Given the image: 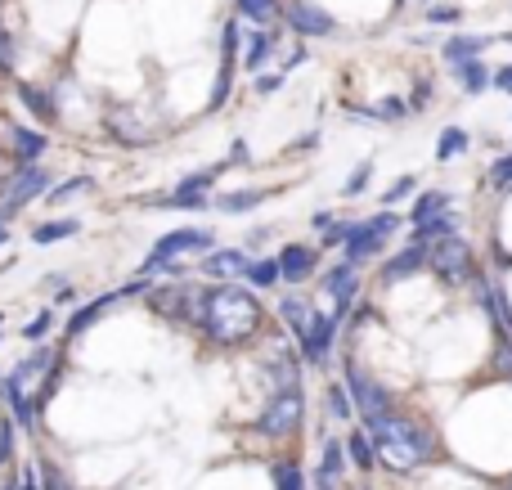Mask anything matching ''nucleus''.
Listing matches in <instances>:
<instances>
[{"mask_svg": "<svg viewBox=\"0 0 512 490\" xmlns=\"http://www.w3.org/2000/svg\"><path fill=\"white\" fill-rule=\"evenodd\" d=\"M364 432H369L373 450H378V464L396 468V473H414V468H423L427 459H432V450H436L432 432H427L423 423H414V419H400L396 410L369 419L364 423Z\"/></svg>", "mask_w": 512, "mask_h": 490, "instance_id": "f257e3e1", "label": "nucleus"}, {"mask_svg": "<svg viewBox=\"0 0 512 490\" xmlns=\"http://www.w3.org/2000/svg\"><path fill=\"white\" fill-rule=\"evenodd\" d=\"M198 320H203V333L212 342H221V347H239L243 338H252L256 324H261V302L248 293V288H212V293L203 297V311H198Z\"/></svg>", "mask_w": 512, "mask_h": 490, "instance_id": "f03ea898", "label": "nucleus"}, {"mask_svg": "<svg viewBox=\"0 0 512 490\" xmlns=\"http://www.w3.org/2000/svg\"><path fill=\"white\" fill-rule=\"evenodd\" d=\"M50 369H54V351L50 347H36L32 356H27L23 365L5 378V383H0V396L14 405V414H18V423H23V428H36V405L27 401V392H32L36 378H45Z\"/></svg>", "mask_w": 512, "mask_h": 490, "instance_id": "7ed1b4c3", "label": "nucleus"}, {"mask_svg": "<svg viewBox=\"0 0 512 490\" xmlns=\"http://www.w3.org/2000/svg\"><path fill=\"white\" fill-rule=\"evenodd\" d=\"M396 230H400V216L396 212H378V216H364V221H351V234H346V243H342L346 261H351V266H360V261L378 257Z\"/></svg>", "mask_w": 512, "mask_h": 490, "instance_id": "20e7f679", "label": "nucleus"}, {"mask_svg": "<svg viewBox=\"0 0 512 490\" xmlns=\"http://www.w3.org/2000/svg\"><path fill=\"white\" fill-rule=\"evenodd\" d=\"M301 419H306V396H301V387H279V392L270 396V405L261 410V419H256V432H261V437H292V432L301 428Z\"/></svg>", "mask_w": 512, "mask_h": 490, "instance_id": "39448f33", "label": "nucleus"}, {"mask_svg": "<svg viewBox=\"0 0 512 490\" xmlns=\"http://www.w3.org/2000/svg\"><path fill=\"white\" fill-rule=\"evenodd\" d=\"M207 248H216V234H212V230H198V225H185V230H171V234H162V239L153 243L149 261H144V275L162 270L167 261L185 257V252H207Z\"/></svg>", "mask_w": 512, "mask_h": 490, "instance_id": "423d86ee", "label": "nucleus"}, {"mask_svg": "<svg viewBox=\"0 0 512 490\" xmlns=\"http://www.w3.org/2000/svg\"><path fill=\"white\" fill-rule=\"evenodd\" d=\"M427 266H432L445 284H463V279L472 275V248L459 239V234L436 239V243H427Z\"/></svg>", "mask_w": 512, "mask_h": 490, "instance_id": "0eeeda50", "label": "nucleus"}, {"mask_svg": "<svg viewBox=\"0 0 512 490\" xmlns=\"http://www.w3.org/2000/svg\"><path fill=\"white\" fill-rule=\"evenodd\" d=\"M346 392H351V401H355V410L364 414V423L369 419H378V414H391V396H387V387L378 383V378H369L355 360H346Z\"/></svg>", "mask_w": 512, "mask_h": 490, "instance_id": "6e6552de", "label": "nucleus"}, {"mask_svg": "<svg viewBox=\"0 0 512 490\" xmlns=\"http://www.w3.org/2000/svg\"><path fill=\"white\" fill-rule=\"evenodd\" d=\"M45 189H50V171H41L32 162V167H18L14 176H5L0 180V194H5V207H23V203H32V198H41Z\"/></svg>", "mask_w": 512, "mask_h": 490, "instance_id": "1a4fd4ad", "label": "nucleus"}, {"mask_svg": "<svg viewBox=\"0 0 512 490\" xmlns=\"http://www.w3.org/2000/svg\"><path fill=\"white\" fill-rule=\"evenodd\" d=\"M283 18H288V27L301 32V36H328L337 27L333 14L319 9V5H310V0H288V5H283Z\"/></svg>", "mask_w": 512, "mask_h": 490, "instance_id": "9d476101", "label": "nucleus"}, {"mask_svg": "<svg viewBox=\"0 0 512 490\" xmlns=\"http://www.w3.org/2000/svg\"><path fill=\"white\" fill-rule=\"evenodd\" d=\"M337 315H315V324H310V333L301 338V356H306V365H324L328 351H333V338H337Z\"/></svg>", "mask_w": 512, "mask_h": 490, "instance_id": "9b49d317", "label": "nucleus"}, {"mask_svg": "<svg viewBox=\"0 0 512 490\" xmlns=\"http://www.w3.org/2000/svg\"><path fill=\"white\" fill-rule=\"evenodd\" d=\"M324 288H328V297L337 302V320H342L346 311H351V302H355V293H360V275H355V266L351 261H342V266H333L328 270V279H324Z\"/></svg>", "mask_w": 512, "mask_h": 490, "instance_id": "f8f14e48", "label": "nucleus"}, {"mask_svg": "<svg viewBox=\"0 0 512 490\" xmlns=\"http://www.w3.org/2000/svg\"><path fill=\"white\" fill-rule=\"evenodd\" d=\"M274 261H279V279H283V284H301V279L315 270L319 257H315V248H306V243H288V248H283Z\"/></svg>", "mask_w": 512, "mask_h": 490, "instance_id": "ddd939ff", "label": "nucleus"}, {"mask_svg": "<svg viewBox=\"0 0 512 490\" xmlns=\"http://www.w3.org/2000/svg\"><path fill=\"white\" fill-rule=\"evenodd\" d=\"M423 266H427V243H409V248H400L396 257L382 266V279H387V284H400V279L418 275Z\"/></svg>", "mask_w": 512, "mask_h": 490, "instance_id": "4468645a", "label": "nucleus"}, {"mask_svg": "<svg viewBox=\"0 0 512 490\" xmlns=\"http://www.w3.org/2000/svg\"><path fill=\"white\" fill-rule=\"evenodd\" d=\"M248 266H252L248 252H239V248H225V252L212 248V252L203 257V270H207L212 279H239V275H248Z\"/></svg>", "mask_w": 512, "mask_h": 490, "instance_id": "2eb2a0df", "label": "nucleus"}, {"mask_svg": "<svg viewBox=\"0 0 512 490\" xmlns=\"http://www.w3.org/2000/svg\"><path fill=\"white\" fill-rule=\"evenodd\" d=\"M346 473V446L342 441H324V464H319V490H337Z\"/></svg>", "mask_w": 512, "mask_h": 490, "instance_id": "dca6fc26", "label": "nucleus"}, {"mask_svg": "<svg viewBox=\"0 0 512 490\" xmlns=\"http://www.w3.org/2000/svg\"><path fill=\"white\" fill-rule=\"evenodd\" d=\"M279 315H283V324H288L297 338H306L310 324H315V311H310L306 297H283V302H279Z\"/></svg>", "mask_w": 512, "mask_h": 490, "instance_id": "f3484780", "label": "nucleus"}, {"mask_svg": "<svg viewBox=\"0 0 512 490\" xmlns=\"http://www.w3.org/2000/svg\"><path fill=\"white\" fill-rule=\"evenodd\" d=\"M486 45H490V36H450L445 41V63H468V59H481L486 54Z\"/></svg>", "mask_w": 512, "mask_h": 490, "instance_id": "a211bd4d", "label": "nucleus"}, {"mask_svg": "<svg viewBox=\"0 0 512 490\" xmlns=\"http://www.w3.org/2000/svg\"><path fill=\"white\" fill-rule=\"evenodd\" d=\"M454 81H459V86L463 90H468V95H481V90H486L490 86V81H495V77H490V72H486V63H481V59H468V63H454Z\"/></svg>", "mask_w": 512, "mask_h": 490, "instance_id": "6ab92c4d", "label": "nucleus"}, {"mask_svg": "<svg viewBox=\"0 0 512 490\" xmlns=\"http://www.w3.org/2000/svg\"><path fill=\"white\" fill-rule=\"evenodd\" d=\"M441 212H450V194H445V189H427V194L409 207V225H423V221H432V216H441Z\"/></svg>", "mask_w": 512, "mask_h": 490, "instance_id": "aec40b11", "label": "nucleus"}, {"mask_svg": "<svg viewBox=\"0 0 512 490\" xmlns=\"http://www.w3.org/2000/svg\"><path fill=\"white\" fill-rule=\"evenodd\" d=\"M346 459H351L355 468H364V473H373V468H378V450H373L369 432H355V437L346 441Z\"/></svg>", "mask_w": 512, "mask_h": 490, "instance_id": "412c9836", "label": "nucleus"}, {"mask_svg": "<svg viewBox=\"0 0 512 490\" xmlns=\"http://www.w3.org/2000/svg\"><path fill=\"white\" fill-rule=\"evenodd\" d=\"M45 144H50V140H45L41 131H32V126H14V153H18L23 162H36V158H41Z\"/></svg>", "mask_w": 512, "mask_h": 490, "instance_id": "4be33fe9", "label": "nucleus"}, {"mask_svg": "<svg viewBox=\"0 0 512 490\" xmlns=\"http://www.w3.org/2000/svg\"><path fill=\"white\" fill-rule=\"evenodd\" d=\"M468 131L463 126H445L441 131V140H436V158L441 162H450V158H459V153H468Z\"/></svg>", "mask_w": 512, "mask_h": 490, "instance_id": "5701e85b", "label": "nucleus"}, {"mask_svg": "<svg viewBox=\"0 0 512 490\" xmlns=\"http://www.w3.org/2000/svg\"><path fill=\"white\" fill-rule=\"evenodd\" d=\"M450 234H454V216L450 212H441V216H432V221L414 225V243H436V239H450Z\"/></svg>", "mask_w": 512, "mask_h": 490, "instance_id": "b1692460", "label": "nucleus"}, {"mask_svg": "<svg viewBox=\"0 0 512 490\" xmlns=\"http://www.w3.org/2000/svg\"><path fill=\"white\" fill-rule=\"evenodd\" d=\"M265 203V189H234V194H225L221 203V212H252V207H261Z\"/></svg>", "mask_w": 512, "mask_h": 490, "instance_id": "393cba45", "label": "nucleus"}, {"mask_svg": "<svg viewBox=\"0 0 512 490\" xmlns=\"http://www.w3.org/2000/svg\"><path fill=\"white\" fill-rule=\"evenodd\" d=\"M117 297H122V293H108V297H95V302H90V306H81V311H77V315H72L68 333H86V329H90V324H95V320H99V315H104V306H108V302H117Z\"/></svg>", "mask_w": 512, "mask_h": 490, "instance_id": "a878e982", "label": "nucleus"}, {"mask_svg": "<svg viewBox=\"0 0 512 490\" xmlns=\"http://www.w3.org/2000/svg\"><path fill=\"white\" fill-rule=\"evenodd\" d=\"M18 99H23L27 108H32L41 122H54V104H50V95L45 90H36V86H18Z\"/></svg>", "mask_w": 512, "mask_h": 490, "instance_id": "bb28decb", "label": "nucleus"}, {"mask_svg": "<svg viewBox=\"0 0 512 490\" xmlns=\"http://www.w3.org/2000/svg\"><path fill=\"white\" fill-rule=\"evenodd\" d=\"M81 225L77 221H45V225H36L32 230V239L36 243H54V239H68V234H77Z\"/></svg>", "mask_w": 512, "mask_h": 490, "instance_id": "cd10ccee", "label": "nucleus"}, {"mask_svg": "<svg viewBox=\"0 0 512 490\" xmlns=\"http://www.w3.org/2000/svg\"><path fill=\"white\" fill-rule=\"evenodd\" d=\"M248 284L274 288V284H279V261H252V266H248Z\"/></svg>", "mask_w": 512, "mask_h": 490, "instance_id": "c85d7f7f", "label": "nucleus"}, {"mask_svg": "<svg viewBox=\"0 0 512 490\" xmlns=\"http://www.w3.org/2000/svg\"><path fill=\"white\" fill-rule=\"evenodd\" d=\"M274 486H279V490H306V477H301L297 464H288V459H283V464H274Z\"/></svg>", "mask_w": 512, "mask_h": 490, "instance_id": "c756f323", "label": "nucleus"}, {"mask_svg": "<svg viewBox=\"0 0 512 490\" xmlns=\"http://www.w3.org/2000/svg\"><path fill=\"white\" fill-rule=\"evenodd\" d=\"M328 410H333L337 419H351V414H355V401H351V392H346V383L328 387Z\"/></svg>", "mask_w": 512, "mask_h": 490, "instance_id": "7c9ffc66", "label": "nucleus"}, {"mask_svg": "<svg viewBox=\"0 0 512 490\" xmlns=\"http://www.w3.org/2000/svg\"><path fill=\"white\" fill-rule=\"evenodd\" d=\"M369 113H373V122H405L409 104H405V99H382V104L369 108Z\"/></svg>", "mask_w": 512, "mask_h": 490, "instance_id": "2f4dec72", "label": "nucleus"}, {"mask_svg": "<svg viewBox=\"0 0 512 490\" xmlns=\"http://www.w3.org/2000/svg\"><path fill=\"white\" fill-rule=\"evenodd\" d=\"M274 50V36L270 32H252V45H248V68H261L265 54Z\"/></svg>", "mask_w": 512, "mask_h": 490, "instance_id": "473e14b6", "label": "nucleus"}, {"mask_svg": "<svg viewBox=\"0 0 512 490\" xmlns=\"http://www.w3.org/2000/svg\"><path fill=\"white\" fill-rule=\"evenodd\" d=\"M490 185H495L499 194H512V153H504V158L490 167Z\"/></svg>", "mask_w": 512, "mask_h": 490, "instance_id": "72a5a7b5", "label": "nucleus"}, {"mask_svg": "<svg viewBox=\"0 0 512 490\" xmlns=\"http://www.w3.org/2000/svg\"><path fill=\"white\" fill-rule=\"evenodd\" d=\"M495 369L504 378H512V333H499L495 338Z\"/></svg>", "mask_w": 512, "mask_h": 490, "instance_id": "f704fd0d", "label": "nucleus"}, {"mask_svg": "<svg viewBox=\"0 0 512 490\" xmlns=\"http://www.w3.org/2000/svg\"><path fill=\"white\" fill-rule=\"evenodd\" d=\"M239 9L252 18V23H265V18H274V9H279V0H239Z\"/></svg>", "mask_w": 512, "mask_h": 490, "instance_id": "c9c22d12", "label": "nucleus"}, {"mask_svg": "<svg viewBox=\"0 0 512 490\" xmlns=\"http://www.w3.org/2000/svg\"><path fill=\"white\" fill-rule=\"evenodd\" d=\"M212 180H216V171H194V176H185L176 185V194H203V189H212Z\"/></svg>", "mask_w": 512, "mask_h": 490, "instance_id": "e433bc0d", "label": "nucleus"}, {"mask_svg": "<svg viewBox=\"0 0 512 490\" xmlns=\"http://www.w3.org/2000/svg\"><path fill=\"white\" fill-rule=\"evenodd\" d=\"M369 176H373V162H360V167L351 171V180H346V198L364 194V189H369Z\"/></svg>", "mask_w": 512, "mask_h": 490, "instance_id": "4c0bfd02", "label": "nucleus"}, {"mask_svg": "<svg viewBox=\"0 0 512 490\" xmlns=\"http://www.w3.org/2000/svg\"><path fill=\"white\" fill-rule=\"evenodd\" d=\"M86 189H90V180H86V176H77V180H68V185L50 189V203H68L72 194H86Z\"/></svg>", "mask_w": 512, "mask_h": 490, "instance_id": "58836bf2", "label": "nucleus"}, {"mask_svg": "<svg viewBox=\"0 0 512 490\" xmlns=\"http://www.w3.org/2000/svg\"><path fill=\"white\" fill-rule=\"evenodd\" d=\"M414 189H418V180H414V176H400L396 185H391L387 194H382V203H400V198H405V194H414Z\"/></svg>", "mask_w": 512, "mask_h": 490, "instance_id": "ea45409f", "label": "nucleus"}, {"mask_svg": "<svg viewBox=\"0 0 512 490\" xmlns=\"http://www.w3.org/2000/svg\"><path fill=\"white\" fill-rule=\"evenodd\" d=\"M14 68V41H9V32L0 27V72Z\"/></svg>", "mask_w": 512, "mask_h": 490, "instance_id": "a19ab883", "label": "nucleus"}, {"mask_svg": "<svg viewBox=\"0 0 512 490\" xmlns=\"http://www.w3.org/2000/svg\"><path fill=\"white\" fill-rule=\"evenodd\" d=\"M45 333H50V315H36L32 324H23V338L32 342V338H45Z\"/></svg>", "mask_w": 512, "mask_h": 490, "instance_id": "79ce46f5", "label": "nucleus"}, {"mask_svg": "<svg viewBox=\"0 0 512 490\" xmlns=\"http://www.w3.org/2000/svg\"><path fill=\"white\" fill-rule=\"evenodd\" d=\"M427 95H432V86H427V81H418L414 99H409V113H423V108H427Z\"/></svg>", "mask_w": 512, "mask_h": 490, "instance_id": "37998d69", "label": "nucleus"}, {"mask_svg": "<svg viewBox=\"0 0 512 490\" xmlns=\"http://www.w3.org/2000/svg\"><path fill=\"white\" fill-rule=\"evenodd\" d=\"M427 18H432V23H454V18H459V9H450V5H432V9H427Z\"/></svg>", "mask_w": 512, "mask_h": 490, "instance_id": "c03bdc74", "label": "nucleus"}, {"mask_svg": "<svg viewBox=\"0 0 512 490\" xmlns=\"http://www.w3.org/2000/svg\"><path fill=\"white\" fill-rule=\"evenodd\" d=\"M9 450H14V428H9V423H0V464L9 459Z\"/></svg>", "mask_w": 512, "mask_h": 490, "instance_id": "a18cd8bd", "label": "nucleus"}, {"mask_svg": "<svg viewBox=\"0 0 512 490\" xmlns=\"http://www.w3.org/2000/svg\"><path fill=\"white\" fill-rule=\"evenodd\" d=\"M18 490H45L41 486V468H23V482H18Z\"/></svg>", "mask_w": 512, "mask_h": 490, "instance_id": "49530a36", "label": "nucleus"}, {"mask_svg": "<svg viewBox=\"0 0 512 490\" xmlns=\"http://www.w3.org/2000/svg\"><path fill=\"white\" fill-rule=\"evenodd\" d=\"M490 86H499L504 95H512V63H508V68H499V72H495V81H490Z\"/></svg>", "mask_w": 512, "mask_h": 490, "instance_id": "de8ad7c7", "label": "nucleus"}, {"mask_svg": "<svg viewBox=\"0 0 512 490\" xmlns=\"http://www.w3.org/2000/svg\"><path fill=\"white\" fill-rule=\"evenodd\" d=\"M283 77H288V72H279V77H261V81H256V90H261V95H270V90L283 86Z\"/></svg>", "mask_w": 512, "mask_h": 490, "instance_id": "09e8293b", "label": "nucleus"}, {"mask_svg": "<svg viewBox=\"0 0 512 490\" xmlns=\"http://www.w3.org/2000/svg\"><path fill=\"white\" fill-rule=\"evenodd\" d=\"M5 239H9V234H5V230H0V243H5Z\"/></svg>", "mask_w": 512, "mask_h": 490, "instance_id": "8fccbe9b", "label": "nucleus"}, {"mask_svg": "<svg viewBox=\"0 0 512 490\" xmlns=\"http://www.w3.org/2000/svg\"><path fill=\"white\" fill-rule=\"evenodd\" d=\"M5 490H18V486H5Z\"/></svg>", "mask_w": 512, "mask_h": 490, "instance_id": "3c124183", "label": "nucleus"}, {"mask_svg": "<svg viewBox=\"0 0 512 490\" xmlns=\"http://www.w3.org/2000/svg\"><path fill=\"white\" fill-rule=\"evenodd\" d=\"M508 490H512V486H508Z\"/></svg>", "mask_w": 512, "mask_h": 490, "instance_id": "603ef678", "label": "nucleus"}]
</instances>
